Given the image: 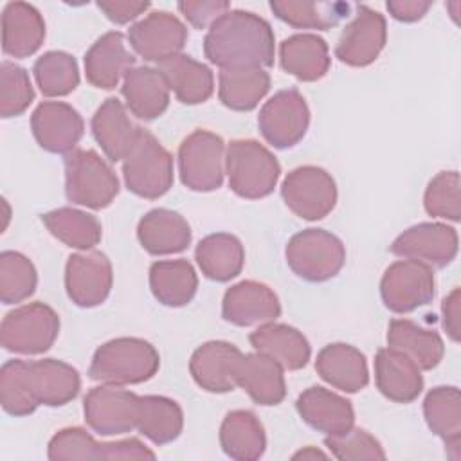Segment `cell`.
Listing matches in <instances>:
<instances>
[{"mask_svg": "<svg viewBox=\"0 0 461 461\" xmlns=\"http://www.w3.org/2000/svg\"><path fill=\"white\" fill-rule=\"evenodd\" d=\"M203 54L221 70L272 67L274 31L259 14L229 9L211 23L203 38Z\"/></svg>", "mask_w": 461, "mask_h": 461, "instance_id": "obj_1", "label": "cell"}, {"mask_svg": "<svg viewBox=\"0 0 461 461\" xmlns=\"http://www.w3.org/2000/svg\"><path fill=\"white\" fill-rule=\"evenodd\" d=\"M158 367V351L148 340L139 337H119L95 349L88 375L95 382L121 387L153 378Z\"/></svg>", "mask_w": 461, "mask_h": 461, "instance_id": "obj_2", "label": "cell"}, {"mask_svg": "<svg viewBox=\"0 0 461 461\" xmlns=\"http://www.w3.org/2000/svg\"><path fill=\"white\" fill-rule=\"evenodd\" d=\"M229 187L241 198L268 196L279 180V162L268 148L254 139L230 140L225 149Z\"/></svg>", "mask_w": 461, "mask_h": 461, "instance_id": "obj_3", "label": "cell"}, {"mask_svg": "<svg viewBox=\"0 0 461 461\" xmlns=\"http://www.w3.org/2000/svg\"><path fill=\"white\" fill-rule=\"evenodd\" d=\"M63 166L65 193L72 203L85 205L88 209H104L117 196V175L94 149H72L65 155Z\"/></svg>", "mask_w": 461, "mask_h": 461, "instance_id": "obj_4", "label": "cell"}, {"mask_svg": "<svg viewBox=\"0 0 461 461\" xmlns=\"http://www.w3.org/2000/svg\"><path fill=\"white\" fill-rule=\"evenodd\" d=\"M122 176L133 194L160 198L173 185V157L153 133L140 128L137 142L122 160Z\"/></svg>", "mask_w": 461, "mask_h": 461, "instance_id": "obj_5", "label": "cell"}, {"mask_svg": "<svg viewBox=\"0 0 461 461\" xmlns=\"http://www.w3.org/2000/svg\"><path fill=\"white\" fill-rule=\"evenodd\" d=\"M285 256L290 270L310 283L335 277L346 263L344 243L324 229H304L294 234Z\"/></svg>", "mask_w": 461, "mask_h": 461, "instance_id": "obj_6", "label": "cell"}, {"mask_svg": "<svg viewBox=\"0 0 461 461\" xmlns=\"http://www.w3.org/2000/svg\"><path fill=\"white\" fill-rule=\"evenodd\" d=\"M59 333V315L45 303H29L11 310L0 326V342L7 351L40 355L50 349Z\"/></svg>", "mask_w": 461, "mask_h": 461, "instance_id": "obj_7", "label": "cell"}, {"mask_svg": "<svg viewBox=\"0 0 461 461\" xmlns=\"http://www.w3.org/2000/svg\"><path fill=\"white\" fill-rule=\"evenodd\" d=\"M178 173L182 184L198 193H209L223 184L225 144L209 130H194L178 148Z\"/></svg>", "mask_w": 461, "mask_h": 461, "instance_id": "obj_8", "label": "cell"}, {"mask_svg": "<svg viewBox=\"0 0 461 461\" xmlns=\"http://www.w3.org/2000/svg\"><path fill=\"white\" fill-rule=\"evenodd\" d=\"M281 196L295 216L313 221L333 211L337 203V184L319 166H299L285 176Z\"/></svg>", "mask_w": 461, "mask_h": 461, "instance_id": "obj_9", "label": "cell"}, {"mask_svg": "<svg viewBox=\"0 0 461 461\" xmlns=\"http://www.w3.org/2000/svg\"><path fill=\"white\" fill-rule=\"evenodd\" d=\"M434 272L425 263L400 259L389 265L380 281V297L394 313H409L434 299Z\"/></svg>", "mask_w": 461, "mask_h": 461, "instance_id": "obj_10", "label": "cell"}, {"mask_svg": "<svg viewBox=\"0 0 461 461\" xmlns=\"http://www.w3.org/2000/svg\"><path fill=\"white\" fill-rule=\"evenodd\" d=\"M140 396L121 389L119 385L103 384L85 396V421L101 436L126 434L137 429Z\"/></svg>", "mask_w": 461, "mask_h": 461, "instance_id": "obj_11", "label": "cell"}, {"mask_svg": "<svg viewBox=\"0 0 461 461\" xmlns=\"http://www.w3.org/2000/svg\"><path fill=\"white\" fill-rule=\"evenodd\" d=\"M310 108L295 88L279 90L259 110L258 126L261 135L274 148L295 146L308 130Z\"/></svg>", "mask_w": 461, "mask_h": 461, "instance_id": "obj_12", "label": "cell"}, {"mask_svg": "<svg viewBox=\"0 0 461 461\" xmlns=\"http://www.w3.org/2000/svg\"><path fill=\"white\" fill-rule=\"evenodd\" d=\"M459 238L454 227L438 221H423L403 230L391 245V252L403 259L425 263L430 268H443L454 261Z\"/></svg>", "mask_w": 461, "mask_h": 461, "instance_id": "obj_13", "label": "cell"}, {"mask_svg": "<svg viewBox=\"0 0 461 461\" xmlns=\"http://www.w3.org/2000/svg\"><path fill=\"white\" fill-rule=\"evenodd\" d=\"M385 40L387 25L384 14L355 4L353 18L335 45V56L349 67H367L380 56Z\"/></svg>", "mask_w": 461, "mask_h": 461, "instance_id": "obj_14", "label": "cell"}, {"mask_svg": "<svg viewBox=\"0 0 461 461\" xmlns=\"http://www.w3.org/2000/svg\"><path fill=\"white\" fill-rule=\"evenodd\" d=\"M112 283V263L103 252L83 250L68 258L65 267V288L76 306H99L110 295Z\"/></svg>", "mask_w": 461, "mask_h": 461, "instance_id": "obj_15", "label": "cell"}, {"mask_svg": "<svg viewBox=\"0 0 461 461\" xmlns=\"http://www.w3.org/2000/svg\"><path fill=\"white\" fill-rule=\"evenodd\" d=\"M128 41L142 59L162 63L180 54L187 41V29L175 14L153 11L130 27Z\"/></svg>", "mask_w": 461, "mask_h": 461, "instance_id": "obj_16", "label": "cell"}, {"mask_svg": "<svg viewBox=\"0 0 461 461\" xmlns=\"http://www.w3.org/2000/svg\"><path fill=\"white\" fill-rule=\"evenodd\" d=\"M36 142L49 153H70L81 140L85 122L79 112L63 101H43L31 115Z\"/></svg>", "mask_w": 461, "mask_h": 461, "instance_id": "obj_17", "label": "cell"}, {"mask_svg": "<svg viewBox=\"0 0 461 461\" xmlns=\"http://www.w3.org/2000/svg\"><path fill=\"white\" fill-rule=\"evenodd\" d=\"M243 353L230 342L209 340L198 346L189 360L193 380L209 393H229L238 387L236 373Z\"/></svg>", "mask_w": 461, "mask_h": 461, "instance_id": "obj_18", "label": "cell"}, {"mask_svg": "<svg viewBox=\"0 0 461 461\" xmlns=\"http://www.w3.org/2000/svg\"><path fill=\"white\" fill-rule=\"evenodd\" d=\"M281 303L276 292L259 281H240L232 285L221 301V317L236 326H252L276 321Z\"/></svg>", "mask_w": 461, "mask_h": 461, "instance_id": "obj_19", "label": "cell"}, {"mask_svg": "<svg viewBox=\"0 0 461 461\" xmlns=\"http://www.w3.org/2000/svg\"><path fill=\"white\" fill-rule=\"evenodd\" d=\"M133 65L135 56L126 47L124 34L119 31H110L97 38L85 54L86 81L103 90L115 88Z\"/></svg>", "mask_w": 461, "mask_h": 461, "instance_id": "obj_20", "label": "cell"}, {"mask_svg": "<svg viewBox=\"0 0 461 461\" xmlns=\"http://www.w3.org/2000/svg\"><path fill=\"white\" fill-rule=\"evenodd\" d=\"M295 407L304 423L326 436L342 434L351 429L355 421L351 402L321 385L304 389L299 394Z\"/></svg>", "mask_w": 461, "mask_h": 461, "instance_id": "obj_21", "label": "cell"}, {"mask_svg": "<svg viewBox=\"0 0 461 461\" xmlns=\"http://www.w3.org/2000/svg\"><path fill=\"white\" fill-rule=\"evenodd\" d=\"M375 382L385 398L398 403L416 400L423 389L421 369L405 353L389 346L376 351Z\"/></svg>", "mask_w": 461, "mask_h": 461, "instance_id": "obj_22", "label": "cell"}, {"mask_svg": "<svg viewBox=\"0 0 461 461\" xmlns=\"http://www.w3.org/2000/svg\"><path fill=\"white\" fill-rule=\"evenodd\" d=\"M92 133L110 162L124 160L137 142L140 128L128 115L126 106L117 97H108L92 117Z\"/></svg>", "mask_w": 461, "mask_h": 461, "instance_id": "obj_23", "label": "cell"}, {"mask_svg": "<svg viewBox=\"0 0 461 461\" xmlns=\"http://www.w3.org/2000/svg\"><path fill=\"white\" fill-rule=\"evenodd\" d=\"M315 371L326 384L344 393H358L369 384L364 353L344 342L324 346L317 353Z\"/></svg>", "mask_w": 461, "mask_h": 461, "instance_id": "obj_24", "label": "cell"}, {"mask_svg": "<svg viewBox=\"0 0 461 461\" xmlns=\"http://www.w3.org/2000/svg\"><path fill=\"white\" fill-rule=\"evenodd\" d=\"M126 108L142 121L160 117L169 104V86L158 68L133 67L126 72L121 86Z\"/></svg>", "mask_w": 461, "mask_h": 461, "instance_id": "obj_25", "label": "cell"}, {"mask_svg": "<svg viewBox=\"0 0 461 461\" xmlns=\"http://www.w3.org/2000/svg\"><path fill=\"white\" fill-rule=\"evenodd\" d=\"M45 40V22L27 2H9L2 11V49L11 58L32 56Z\"/></svg>", "mask_w": 461, "mask_h": 461, "instance_id": "obj_26", "label": "cell"}, {"mask_svg": "<svg viewBox=\"0 0 461 461\" xmlns=\"http://www.w3.org/2000/svg\"><path fill=\"white\" fill-rule=\"evenodd\" d=\"M137 238L142 249L153 256L176 254L191 243L187 220L171 209H151L137 225Z\"/></svg>", "mask_w": 461, "mask_h": 461, "instance_id": "obj_27", "label": "cell"}, {"mask_svg": "<svg viewBox=\"0 0 461 461\" xmlns=\"http://www.w3.org/2000/svg\"><path fill=\"white\" fill-rule=\"evenodd\" d=\"M249 340L256 351L272 357L288 371L303 369L312 355L310 342L297 328L274 321L259 324V328L250 333Z\"/></svg>", "mask_w": 461, "mask_h": 461, "instance_id": "obj_28", "label": "cell"}, {"mask_svg": "<svg viewBox=\"0 0 461 461\" xmlns=\"http://www.w3.org/2000/svg\"><path fill=\"white\" fill-rule=\"evenodd\" d=\"M279 362L272 357L254 351L241 357L236 382L259 405H277L286 396L285 375Z\"/></svg>", "mask_w": 461, "mask_h": 461, "instance_id": "obj_29", "label": "cell"}, {"mask_svg": "<svg viewBox=\"0 0 461 461\" xmlns=\"http://www.w3.org/2000/svg\"><path fill=\"white\" fill-rule=\"evenodd\" d=\"M279 65L299 81H317L331 65L328 43L312 32L288 36L279 45Z\"/></svg>", "mask_w": 461, "mask_h": 461, "instance_id": "obj_30", "label": "cell"}, {"mask_svg": "<svg viewBox=\"0 0 461 461\" xmlns=\"http://www.w3.org/2000/svg\"><path fill=\"white\" fill-rule=\"evenodd\" d=\"M169 90L184 104L207 101L214 92V76L207 65L187 54H176L158 63Z\"/></svg>", "mask_w": 461, "mask_h": 461, "instance_id": "obj_31", "label": "cell"}, {"mask_svg": "<svg viewBox=\"0 0 461 461\" xmlns=\"http://www.w3.org/2000/svg\"><path fill=\"white\" fill-rule=\"evenodd\" d=\"M423 416L429 429L443 439L452 450L448 456L459 459L461 443V396L454 385H439L427 393L423 400Z\"/></svg>", "mask_w": 461, "mask_h": 461, "instance_id": "obj_32", "label": "cell"}, {"mask_svg": "<svg viewBox=\"0 0 461 461\" xmlns=\"http://www.w3.org/2000/svg\"><path fill=\"white\" fill-rule=\"evenodd\" d=\"M34 396L40 405L59 407L74 400L81 387L76 367L63 360L43 358L29 362Z\"/></svg>", "mask_w": 461, "mask_h": 461, "instance_id": "obj_33", "label": "cell"}, {"mask_svg": "<svg viewBox=\"0 0 461 461\" xmlns=\"http://www.w3.org/2000/svg\"><path fill=\"white\" fill-rule=\"evenodd\" d=\"M387 346L405 353L425 371L434 369L445 355V344L439 333L425 330L409 319H393L389 322Z\"/></svg>", "mask_w": 461, "mask_h": 461, "instance_id": "obj_34", "label": "cell"}, {"mask_svg": "<svg viewBox=\"0 0 461 461\" xmlns=\"http://www.w3.org/2000/svg\"><path fill=\"white\" fill-rule=\"evenodd\" d=\"M220 445L236 461L259 459L267 448V436L261 421L250 411H230L220 427Z\"/></svg>", "mask_w": 461, "mask_h": 461, "instance_id": "obj_35", "label": "cell"}, {"mask_svg": "<svg viewBox=\"0 0 461 461\" xmlns=\"http://www.w3.org/2000/svg\"><path fill=\"white\" fill-rule=\"evenodd\" d=\"M194 259L205 277L225 283L241 272L245 249L236 236L229 232H216L200 240L194 250Z\"/></svg>", "mask_w": 461, "mask_h": 461, "instance_id": "obj_36", "label": "cell"}, {"mask_svg": "<svg viewBox=\"0 0 461 461\" xmlns=\"http://www.w3.org/2000/svg\"><path fill=\"white\" fill-rule=\"evenodd\" d=\"M149 288L164 306H185L196 294L198 276L187 259H162L149 267Z\"/></svg>", "mask_w": 461, "mask_h": 461, "instance_id": "obj_37", "label": "cell"}, {"mask_svg": "<svg viewBox=\"0 0 461 461\" xmlns=\"http://www.w3.org/2000/svg\"><path fill=\"white\" fill-rule=\"evenodd\" d=\"M272 13L295 29L328 31L340 20L351 16L355 4L349 2H295L272 0Z\"/></svg>", "mask_w": 461, "mask_h": 461, "instance_id": "obj_38", "label": "cell"}, {"mask_svg": "<svg viewBox=\"0 0 461 461\" xmlns=\"http://www.w3.org/2000/svg\"><path fill=\"white\" fill-rule=\"evenodd\" d=\"M268 90L270 76L265 68H225L218 74V97L236 112L256 108Z\"/></svg>", "mask_w": 461, "mask_h": 461, "instance_id": "obj_39", "label": "cell"}, {"mask_svg": "<svg viewBox=\"0 0 461 461\" xmlns=\"http://www.w3.org/2000/svg\"><path fill=\"white\" fill-rule=\"evenodd\" d=\"M41 221L56 240L77 250H92L103 236L99 220L94 214L74 207L49 211L41 214Z\"/></svg>", "mask_w": 461, "mask_h": 461, "instance_id": "obj_40", "label": "cell"}, {"mask_svg": "<svg viewBox=\"0 0 461 461\" xmlns=\"http://www.w3.org/2000/svg\"><path fill=\"white\" fill-rule=\"evenodd\" d=\"M137 429L155 445L175 441L184 429V412L180 405L166 396H140Z\"/></svg>", "mask_w": 461, "mask_h": 461, "instance_id": "obj_41", "label": "cell"}, {"mask_svg": "<svg viewBox=\"0 0 461 461\" xmlns=\"http://www.w3.org/2000/svg\"><path fill=\"white\" fill-rule=\"evenodd\" d=\"M0 403L11 416H29L40 403L34 396L27 360H7L0 369Z\"/></svg>", "mask_w": 461, "mask_h": 461, "instance_id": "obj_42", "label": "cell"}, {"mask_svg": "<svg viewBox=\"0 0 461 461\" xmlns=\"http://www.w3.org/2000/svg\"><path fill=\"white\" fill-rule=\"evenodd\" d=\"M36 85L47 97H63L79 85V68L74 56L63 50H49L32 67Z\"/></svg>", "mask_w": 461, "mask_h": 461, "instance_id": "obj_43", "label": "cell"}, {"mask_svg": "<svg viewBox=\"0 0 461 461\" xmlns=\"http://www.w3.org/2000/svg\"><path fill=\"white\" fill-rule=\"evenodd\" d=\"M38 285V274L32 261L16 252L0 254V299L4 304H16L29 299Z\"/></svg>", "mask_w": 461, "mask_h": 461, "instance_id": "obj_44", "label": "cell"}, {"mask_svg": "<svg viewBox=\"0 0 461 461\" xmlns=\"http://www.w3.org/2000/svg\"><path fill=\"white\" fill-rule=\"evenodd\" d=\"M34 101V88L23 67L13 61L0 65V115L4 119L23 113Z\"/></svg>", "mask_w": 461, "mask_h": 461, "instance_id": "obj_45", "label": "cell"}, {"mask_svg": "<svg viewBox=\"0 0 461 461\" xmlns=\"http://www.w3.org/2000/svg\"><path fill=\"white\" fill-rule=\"evenodd\" d=\"M423 205L427 214L434 218L459 221V216H461L459 173L457 171L438 173L425 189Z\"/></svg>", "mask_w": 461, "mask_h": 461, "instance_id": "obj_46", "label": "cell"}, {"mask_svg": "<svg viewBox=\"0 0 461 461\" xmlns=\"http://www.w3.org/2000/svg\"><path fill=\"white\" fill-rule=\"evenodd\" d=\"M324 445L333 457L342 461H358V459H385V452L380 441L371 436L367 430L351 427L342 434L326 436Z\"/></svg>", "mask_w": 461, "mask_h": 461, "instance_id": "obj_47", "label": "cell"}, {"mask_svg": "<svg viewBox=\"0 0 461 461\" xmlns=\"http://www.w3.org/2000/svg\"><path fill=\"white\" fill-rule=\"evenodd\" d=\"M47 456L50 461L99 459V443L85 429L67 427L52 436Z\"/></svg>", "mask_w": 461, "mask_h": 461, "instance_id": "obj_48", "label": "cell"}, {"mask_svg": "<svg viewBox=\"0 0 461 461\" xmlns=\"http://www.w3.org/2000/svg\"><path fill=\"white\" fill-rule=\"evenodd\" d=\"M178 11L184 14V18L196 29L211 27V23L220 18L223 13L230 9V4L225 0H198V2H178Z\"/></svg>", "mask_w": 461, "mask_h": 461, "instance_id": "obj_49", "label": "cell"}, {"mask_svg": "<svg viewBox=\"0 0 461 461\" xmlns=\"http://www.w3.org/2000/svg\"><path fill=\"white\" fill-rule=\"evenodd\" d=\"M155 457H157L155 452L149 450L137 438L99 443V459H155Z\"/></svg>", "mask_w": 461, "mask_h": 461, "instance_id": "obj_50", "label": "cell"}, {"mask_svg": "<svg viewBox=\"0 0 461 461\" xmlns=\"http://www.w3.org/2000/svg\"><path fill=\"white\" fill-rule=\"evenodd\" d=\"M149 2H130V0H99L97 7L113 23L124 25L137 20L149 9Z\"/></svg>", "mask_w": 461, "mask_h": 461, "instance_id": "obj_51", "label": "cell"}, {"mask_svg": "<svg viewBox=\"0 0 461 461\" xmlns=\"http://www.w3.org/2000/svg\"><path fill=\"white\" fill-rule=\"evenodd\" d=\"M443 313V330L450 337V340L459 342L461 339V292L454 288L441 303Z\"/></svg>", "mask_w": 461, "mask_h": 461, "instance_id": "obj_52", "label": "cell"}, {"mask_svg": "<svg viewBox=\"0 0 461 461\" xmlns=\"http://www.w3.org/2000/svg\"><path fill=\"white\" fill-rule=\"evenodd\" d=\"M389 14L398 22H416L425 16V13L432 7V2L421 0H389L385 4Z\"/></svg>", "mask_w": 461, "mask_h": 461, "instance_id": "obj_53", "label": "cell"}, {"mask_svg": "<svg viewBox=\"0 0 461 461\" xmlns=\"http://www.w3.org/2000/svg\"><path fill=\"white\" fill-rule=\"evenodd\" d=\"M292 457H294V459H317V457L324 459V457H328V456H326L324 452H321L319 448H315V447H306V448L295 452Z\"/></svg>", "mask_w": 461, "mask_h": 461, "instance_id": "obj_54", "label": "cell"}]
</instances>
